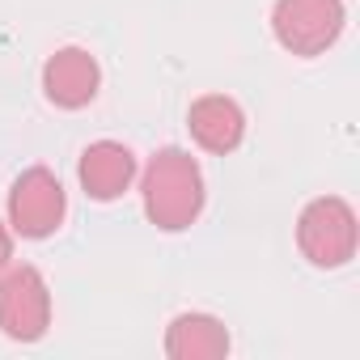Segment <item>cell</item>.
<instances>
[{"instance_id": "5b68a950", "label": "cell", "mask_w": 360, "mask_h": 360, "mask_svg": "<svg viewBox=\"0 0 360 360\" xmlns=\"http://www.w3.org/2000/svg\"><path fill=\"white\" fill-rule=\"evenodd\" d=\"M68 212V195L60 187V178L47 165H30L26 174H18V183L9 191V225L22 238H47L64 225Z\"/></svg>"}, {"instance_id": "3957f363", "label": "cell", "mask_w": 360, "mask_h": 360, "mask_svg": "<svg viewBox=\"0 0 360 360\" xmlns=\"http://www.w3.org/2000/svg\"><path fill=\"white\" fill-rule=\"evenodd\" d=\"M271 30L292 56H322L343 34V0H276Z\"/></svg>"}, {"instance_id": "7a4b0ae2", "label": "cell", "mask_w": 360, "mask_h": 360, "mask_svg": "<svg viewBox=\"0 0 360 360\" xmlns=\"http://www.w3.org/2000/svg\"><path fill=\"white\" fill-rule=\"evenodd\" d=\"M297 246L314 267H343L356 255V212L339 195L314 200L297 221Z\"/></svg>"}, {"instance_id": "9c48e42d", "label": "cell", "mask_w": 360, "mask_h": 360, "mask_svg": "<svg viewBox=\"0 0 360 360\" xmlns=\"http://www.w3.org/2000/svg\"><path fill=\"white\" fill-rule=\"evenodd\" d=\"M229 352V330L212 314H178L165 330L169 360H217Z\"/></svg>"}, {"instance_id": "8992f818", "label": "cell", "mask_w": 360, "mask_h": 360, "mask_svg": "<svg viewBox=\"0 0 360 360\" xmlns=\"http://www.w3.org/2000/svg\"><path fill=\"white\" fill-rule=\"evenodd\" d=\"M98 85H102V72H98V60L85 47H60L43 64V94L64 110L89 106L98 98Z\"/></svg>"}, {"instance_id": "6da1fadb", "label": "cell", "mask_w": 360, "mask_h": 360, "mask_svg": "<svg viewBox=\"0 0 360 360\" xmlns=\"http://www.w3.org/2000/svg\"><path fill=\"white\" fill-rule=\"evenodd\" d=\"M140 195H144V217L157 229L165 233L191 229L195 217L204 212V174L195 157L183 148H161L144 169Z\"/></svg>"}, {"instance_id": "ba28073f", "label": "cell", "mask_w": 360, "mask_h": 360, "mask_svg": "<svg viewBox=\"0 0 360 360\" xmlns=\"http://www.w3.org/2000/svg\"><path fill=\"white\" fill-rule=\"evenodd\" d=\"M187 127H191V140L208 153H233L246 136V115L233 98L225 94H208L191 106L187 115Z\"/></svg>"}, {"instance_id": "52a82bcc", "label": "cell", "mask_w": 360, "mask_h": 360, "mask_svg": "<svg viewBox=\"0 0 360 360\" xmlns=\"http://www.w3.org/2000/svg\"><path fill=\"white\" fill-rule=\"evenodd\" d=\"M77 174H81V187H85L89 200L110 204V200H119V195L131 187V178H136V157H131V148L119 144V140H98V144H89V148L81 153Z\"/></svg>"}, {"instance_id": "30bf717a", "label": "cell", "mask_w": 360, "mask_h": 360, "mask_svg": "<svg viewBox=\"0 0 360 360\" xmlns=\"http://www.w3.org/2000/svg\"><path fill=\"white\" fill-rule=\"evenodd\" d=\"M9 259H13V233H9V225H0V271L9 267Z\"/></svg>"}, {"instance_id": "277c9868", "label": "cell", "mask_w": 360, "mask_h": 360, "mask_svg": "<svg viewBox=\"0 0 360 360\" xmlns=\"http://www.w3.org/2000/svg\"><path fill=\"white\" fill-rule=\"evenodd\" d=\"M51 326V292L39 267L22 263L0 276V330L18 343L43 339Z\"/></svg>"}]
</instances>
